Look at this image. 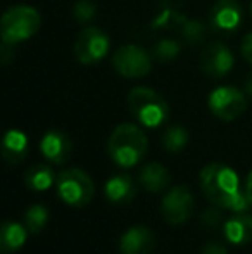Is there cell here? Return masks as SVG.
<instances>
[{
  "label": "cell",
  "mask_w": 252,
  "mask_h": 254,
  "mask_svg": "<svg viewBox=\"0 0 252 254\" xmlns=\"http://www.w3.org/2000/svg\"><path fill=\"white\" fill-rule=\"evenodd\" d=\"M201 254H228V251H226L225 246L219 244V242H211V244L204 246Z\"/></svg>",
  "instance_id": "cell-27"
},
{
  "label": "cell",
  "mask_w": 252,
  "mask_h": 254,
  "mask_svg": "<svg viewBox=\"0 0 252 254\" xmlns=\"http://www.w3.org/2000/svg\"><path fill=\"white\" fill-rule=\"evenodd\" d=\"M195 209L194 194L189 185H176L169 189L161 202V213L169 225L185 223Z\"/></svg>",
  "instance_id": "cell-9"
},
{
  "label": "cell",
  "mask_w": 252,
  "mask_h": 254,
  "mask_svg": "<svg viewBox=\"0 0 252 254\" xmlns=\"http://www.w3.org/2000/svg\"><path fill=\"white\" fill-rule=\"evenodd\" d=\"M55 182H57V178H55L52 168L47 164H33L24 171V184L35 192L49 190Z\"/></svg>",
  "instance_id": "cell-19"
},
{
  "label": "cell",
  "mask_w": 252,
  "mask_h": 254,
  "mask_svg": "<svg viewBox=\"0 0 252 254\" xmlns=\"http://www.w3.org/2000/svg\"><path fill=\"white\" fill-rule=\"evenodd\" d=\"M199 184L205 197L219 209L239 213L251 206L246 189L240 187L237 171L226 164L211 163L204 166L199 175Z\"/></svg>",
  "instance_id": "cell-1"
},
{
  "label": "cell",
  "mask_w": 252,
  "mask_h": 254,
  "mask_svg": "<svg viewBox=\"0 0 252 254\" xmlns=\"http://www.w3.org/2000/svg\"><path fill=\"white\" fill-rule=\"evenodd\" d=\"M42 26V17L35 7L12 5L2 14L0 19V37L2 42L17 45L30 40L38 33Z\"/></svg>",
  "instance_id": "cell-3"
},
{
  "label": "cell",
  "mask_w": 252,
  "mask_h": 254,
  "mask_svg": "<svg viewBox=\"0 0 252 254\" xmlns=\"http://www.w3.org/2000/svg\"><path fill=\"white\" fill-rule=\"evenodd\" d=\"M182 52V44L173 38H162L152 49V57L159 63H171Z\"/></svg>",
  "instance_id": "cell-22"
},
{
  "label": "cell",
  "mask_w": 252,
  "mask_h": 254,
  "mask_svg": "<svg viewBox=\"0 0 252 254\" xmlns=\"http://www.w3.org/2000/svg\"><path fill=\"white\" fill-rule=\"evenodd\" d=\"M57 194L67 206L83 207L92 201L95 187L92 178L78 168H69L57 175Z\"/></svg>",
  "instance_id": "cell-5"
},
{
  "label": "cell",
  "mask_w": 252,
  "mask_h": 254,
  "mask_svg": "<svg viewBox=\"0 0 252 254\" xmlns=\"http://www.w3.org/2000/svg\"><path fill=\"white\" fill-rule=\"evenodd\" d=\"M154 232L144 225H135L128 228L119 239L121 254H149L154 248Z\"/></svg>",
  "instance_id": "cell-13"
},
{
  "label": "cell",
  "mask_w": 252,
  "mask_h": 254,
  "mask_svg": "<svg viewBox=\"0 0 252 254\" xmlns=\"http://www.w3.org/2000/svg\"><path fill=\"white\" fill-rule=\"evenodd\" d=\"M111 51V38L104 30L97 26H88L80 31L74 42V56L81 64H97Z\"/></svg>",
  "instance_id": "cell-7"
},
{
  "label": "cell",
  "mask_w": 252,
  "mask_h": 254,
  "mask_svg": "<svg viewBox=\"0 0 252 254\" xmlns=\"http://www.w3.org/2000/svg\"><path fill=\"white\" fill-rule=\"evenodd\" d=\"M104 194L107 201L123 206V204H130L133 201L135 194H137V187H135V182L130 175L118 173L105 182Z\"/></svg>",
  "instance_id": "cell-15"
},
{
  "label": "cell",
  "mask_w": 252,
  "mask_h": 254,
  "mask_svg": "<svg viewBox=\"0 0 252 254\" xmlns=\"http://www.w3.org/2000/svg\"><path fill=\"white\" fill-rule=\"evenodd\" d=\"M73 151V142L66 133L59 130H50L42 137L40 140V152L47 161L54 164H64L71 156Z\"/></svg>",
  "instance_id": "cell-12"
},
{
  "label": "cell",
  "mask_w": 252,
  "mask_h": 254,
  "mask_svg": "<svg viewBox=\"0 0 252 254\" xmlns=\"http://www.w3.org/2000/svg\"><path fill=\"white\" fill-rule=\"evenodd\" d=\"M28 135L21 130H9L2 140V156L9 164H19L28 156Z\"/></svg>",
  "instance_id": "cell-17"
},
{
  "label": "cell",
  "mask_w": 252,
  "mask_h": 254,
  "mask_svg": "<svg viewBox=\"0 0 252 254\" xmlns=\"http://www.w3.org/2000/svg\"><path fill=\"white\" fill-rule=\"evenodd\" d=\"M97 14V5L92 0H78L73 7V16L78 23H88Z\"/></svg>",
  "instance_id": "cell-24"
},
{
  "label": "cell",
  "mask_w": 252,
  "mask_h": 254,
  "mask_svg": "<svg viewBox=\"0 0 252 254\" xmlns=\"http://www.w3.org/2000/svg\"><path fill=\"white\" fill-rule=\"evenodd\" d=\"M49 221V211L42 204H35V206L28 207L24 213V227L28 228L30 234H40L45 228Z\"/></svg>",
  "instance_id": "cell-21"
},
{
  "label": "cell",
  "mask_w": 252,
  "mask_h": 254,
  "mask_svg": "<svg viewBox=\"0 0 252 254\" xmlns=\"http://www.w3.org/2000/svg\"><path fill=\"white\" fill-rule=\"evenodd\" d=\"M207 106L216 118L223 121H233L242 116L247 109V97L235 87H218L209 94Z\"/></svg>",
  "instance_id": "cell-8"
},
{
  "label": "cell",
  "mask_w": 252,
  "mask_h": 254,
  "mask_svg": "<svg viewBox=\"0 0 252 254\" xmlns=\"http://www.w3.org/2000/svg\"><path fill=\"white\" fill-rule=\"evenodd\" d=\"M235 66V57L232 51L223 44L207 45L201 54V69L209 78H223Z\"/></svg>",
  "instance_id": "cell-10"
},
{
  "label": "cell",
  "mask_w": 252,
  "mask_h": 254,
  "mask_svg": "<svg viewBox=\"0 0 252 254\" xmlns=\"http://www.w3.org/2000/svg\"><path fill=\"white\" fill-rule=\"evenodd\" d=\"M246 194L247 197H249V202L252 206V171L249 175H247V180H246Z\"/></svg>",
  "instance_id": "cell-28"
},
{
  "label": "cell",
  "mask_w": 252,
  "mask_h": 254,
  "mask_svg": "<svg viewBox=\"0 0 252 254\" xmlns=\"http://www.w3.org/2000/svg\"><path fill=\"white\" fill-rule=\"evenodd\" d=\"M189 144V131L180 125H173V127L166 128L162 133V147L168 152H180L185 149Z\"/></svg>",
  "instance_id": "cell-20"
},
{
  "label": "cell",
  "mask_w": 252,
  "mask_h": 254,
  "mask_svg": "<svg viewBox=\"0 0 252 254\" xmlns=\"http://www.w3.org/2000/svg\"><path fill=\"white\" fill-rule=\"evenodd\" d=\"M152 54L135 44H126L112 54V67L123 78L137 80L144 78L152 69Z\"/></svg>",
  "instance_id": "cell-6"
},
{
  "label": "cell",
  "mask_w": 252,
  "mask_h": 254,
  "mask_svg": "<svg viewBox=\"0 0 252 254\" xmlns=\"http://www.w3.org/2000/svg\"><path fill=\"white\" fill-rule=\"evenodd\" d=\"M246 92H247V94H249L251 97H252V76L249 78V80L246 81Z\"/></svg>",
  "instance_id": "cell-29"
},
{
  "label": "cell",
  "mask_w": 252,
  "mask_h": 254,
  "mask_svg": "<svg viewBox=\"0 0 252 254\" xmlns=\"http://www.w3.org/2000/svg\"><path fill=\"white\" fill-rule=\"evenodd\" d=\"M240 51H242L244 59H246L249 64H252V31H251V33H247L246 37H244L242 47H240Z\"/></svg>",
  "instance_id": "cell-26"
},
{
  "label": "cell",
  "mask_w": 252,
  "mask_h": 254,
  "mask_svg": "<svg viewBox=\"0 0 252 254\" xmlns=\"http://www.w3.org/2000/svg\"><path fill=\"white\" fill-rule=\"evenodd\" d=\"M149 140L138 125L123 123L112 130L107 140V152L111 159L121 168H133L147 154Z\"/></svg>",
  "instance_id": "cell-2"
},
{
  "label": "cell",
  "mask_w": 252,
  "mask_h": 254,
  "mask_svg": "<svg viewBox=\"0 0 252 254\" xmlns=\"http://www.w3.org/2000/svg\"><path fill=\"white\" fill-rule=\"evenodd\" d=\"M180 33H182L183 40L189 42L190 45H199L204 42L205 38V26L201 21L195 19H183L180 23Z\"/></svg>",
  "instance_id": "cell-23"
},
{
  "label": "cell",
  "mask_w": 252,
  "mask_h": 254,
  "mask_svg": "<svg viewBox=\"0 0 252 254\" xmlns=\"http://www.w3.org/2000/svg\"><path fill=\"white\" fill-rule=\"evenodd\" d=\"M28 228L16 221H3L0 228V251L2 254H12L19 251L28 237Z\"/></svg>",
  "instance_id": "cell-18"
},
{
  "label": "cell",
  "mask_w": 252,
  "mask_h": 254,
  "mask_svg": "<svg viewBox=\"0 0 252 254\" xmlns=\"http://www.w3.org/2000/svg\"><path fill=\"white\" fill-rule=\"evenodd\" d=\"M223 234L230 244L244 246L252 241V216L239 211L223 223Z\"/></svg>",
  "instance_id": "cell-16"
},
{
  "label": "cell",
  "mask_w": 252,
  "mask_h": 254,
  "mask_svg": "<svg viewBox=\"0 0 252 254\" xmlns=\"http://www.w3.org/2000/svg\"><path fill=\"white\" fill-rule=\"evenodd\" d=\"M251 12H252V3H251Z\"/></svg>",
  "instance_id": "cell-30"
},
{
  "label": "cell",
  "mask_w": 252,
  "mask_h": 254,
  "mask_svg": "<svg viewBox=\"0 0 252 254\" xmlns=\"http://www.w3.org/2000/svg\"><path fill=\"white\" fill-rule=\"evenodd\" d=\"M202 221H204L207 227H216V225H219L223 221V216L218 209H207L202 214Z\"/></svg>",
  "instance_id": "cell-25"
},
{
  "label": "cell",
  "mask_w": 252,
  "mask_h": 254,
  "mask_svg": "<svg viewBox=\"0 0 252 254\" xmlns=\"http://www.w3.org/2000/svg\"><path fill=\"white\" fill-rule=\"evenodd\" d=\"M138 182L147 192L159 194V192H164L169 187L171 175H169V170L166 166L152 161V163H147L142 166L140 173H138Z\"/></svg>",
  "instance_id": "cell-14"
},
{
  "label": "cell",
  "mask_w": 252,
  "mask_h": 254,
  "mask_svg": "<svg viewBox=\"0 0 252 254\" xmlns=\"http://www.w3.org/2000/svg\"><path fill=\"white\" fill-rule=\"evenodd\" d=\"M209 23L214 30L232 33L242 23V7L237 0H218L209 14Z\"/></svg>",
  "instance_id": "cell-11"
},
{
  "label": "cell",
  "mask_w": 252,
  "mask_h": 254,
  "mask_svg": "<svg viewBox=\"0 0 252 254\" xmlns=\"http://www.w3.org/2000/svg\"><path fill=\"white\" fill-rule=\"evenodd\" d=\"M128 107L133 118L147 128H157L168 120L169 106L159 92L149 87H135L128 94Z\"/></svg>",
  "instance_id": "cell-4"
}]
</instances>
